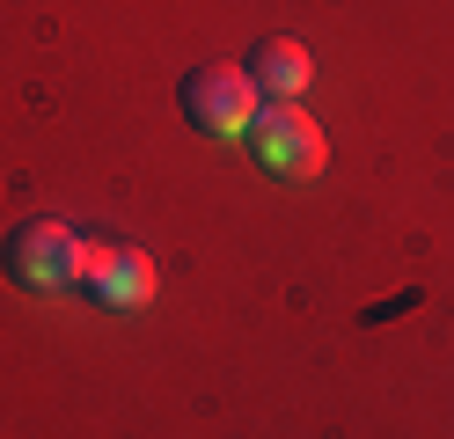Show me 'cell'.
Masks as SVG:
<instances>
[{
  "label": "cell",
  "instance_id": "1",
  "mask_svg": "<svg viewBox=\"0 0 454 439\" xmlns=\"http://www.w3.org/2000/svg\"><path fill=\"white\" fill-rule=\"evenodd\" d=\"M0 263H8V278L22 293H67V286H81V234L51 213H30L8 227Z\"/></svg>",
  "mask_w": 454,
  "mask_h": 439
},
{
  "label": "cell",
  "instance_id": "2",
  "mask_svg": "<svg viewBox=\"0 0 454 439\" xmlns=\"http://www.w3.org/2000/svg\"><path fill=\"white\" fill-rule=\"evenodd\" d=\"M176 103L191 117V132H206V139H249V125H257V81H249L242 67H227V59H213V67H191L184 88H176Z\"/></svg>",
  "mask_w": 454,
  "mask_h": 439
},
{
  "label": "cell",
  "instance_id": "3",
  "mask_svg": "<svg viewBox=\"0 0 454 439\" xmlns=\"http://www.w3.org/2000/svg\"><path fill=\"white\" fill-rule=\"evenodd\" d=\"M249 146H257L264 176H278V184H308L323 169V132L301 103H264L257 125H249Z\"/></svg>",
  "mask_w": 454,
  "mask_h": 439
},
{
  "label": "cell",
  "instance_id": "4",
  "mask_svg": "<svg viewBox=\"0 0 454 439\" xmlns=\"http://www.w3.org/2000/svg\"><path fill=\"white\" fill-rule=\"evenodd\" d=\"M81 293L103 308H139L154 301V263L139 249H103V242H81Z\"/></svg>",
  "mask_w": 454,
  "mask_h": 439
},
{
  "label": "cell",
  "instance_id": "5",
  "mask_svg": "<svg viewBox=\"0 0 454 439\" xmlns=\"http://www.w3.org/2000/svg\"><path fill=\"white\" fill-rule=\"evenodd\" d=\"M249 81H257V96L264 103H301V88H308V44H294V37H264L257 51H249V67H242Z\"/></svg>",
  "mask_w": 454,
  "mask_h": 439
}]
</instances>
